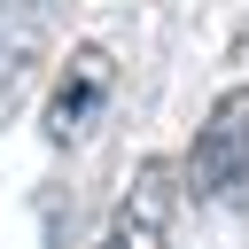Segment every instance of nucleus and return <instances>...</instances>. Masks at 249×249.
I'll return each mask as SVG.
<instances>
[{
  "label": "nucleus",
  "mask_w": 249,
  "mask_h": 249,
  "mask_svg": "<svg viewBox=\"0 0 249 249\" xmlns=\"http://www.w3.org/2000/svg\"><path fill=\"white\" fill-rule=\"evenodd\" d=\"M179 179L202 202H233L249 187V86H226L210 101V117L195 124V148H187Z\"/></svg>",
  "instance_id": "f257e3e1"
},
{
  "label": "nucleus",
  "mask_w": 249,
  "mask_h": 249,
  "mask_svg": "<svg viewBox=\"0 0 249 249\" xmlns=\"http://www.w3.org/2000/svg\"><path fill=\"white\" fill-rule=\"evenodd\" d=\"M179 202H187L179 163H171V156H140V171H132V187H124V202H117L101 249H171V218H179Z\"/></svg>",
  "instance_id": "f03ea898"
},
{
  "label": "nucleus",
  "mask_w": 249,
  "mask_h": 249,
  "mask_svg": "<svg viewBox=\"0 0 249 249\" xmlns=\"http://www.w3.org/2000/svg\"><path fill=\"white\" fill-rule=\"evenodd\" d=\"M109 86H117L109 47H70V62H62V78H54V93H47V140H54V148L86 140L93 117H101V101H109Z\"/></svg>",
  "instance_id": "7ed1b4c3"
},
{
  "label": "nucleus",
  "mask_w": 249,
  "mask_h": 249,
  "mask_svg": "<svg viewBox=\"0 0 249 249\" xmlns=\"http://www.w3.org/2000/svg\"><path fill=\"white\" fill-rule=\"evenodd\" d=\"M47 31H54V0H0V124L31 93V70L47 54Z\"/></svg>",
  "instance_id": "20e7f679"
}]
</instances>
